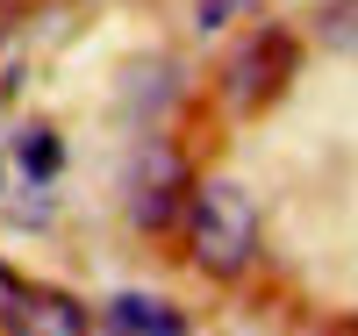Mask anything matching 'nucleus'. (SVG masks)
Here are the masks:
<instances>
[{
  "instance_id": "obj_1",
  "label": "nucleus",
  "mask_w": 358,
  "mask_h": 336,
  "mask_svg": "<svg viewBox=\"0 0 358 336\" xmlns=\"http://www.w3.org/2000/svg\"><path fill=\"white\" fill-rule=\"evenodd\" d=\"M187 236H194V265L215 272V279H236L258 258V207L236 179H208V187H187Z\"/></svg>"
},
{
  "instance_id": "obj_2",
  "label": "nucleus",
  "mask_w": 358,
  "mask_h": 336,
  "mask_svg": "<svg viewBox=\"0 0 358 336\" xmlns=\"http://www.w3.org/2000/svg\"><path fill=\"white\" fill-rule=\"evenodd\" d=\"M179 200H187V165H179L172 143H143V158L129 172V215L143 229H165L179 215Z\"/></svg>"
},
{
  "instance_id": "obj_3",
  "label": "nucleus",
  "mask_w": 358,
  "mask_h": 336,
  "mask_svg": "<svg viewBox=\"0 0 358 336\" xmlns=\"http://www.w3.org/2000/svg\"><path fill=\"white\" fill-rule=\"evenodd\" d=\"M101 329H115V336H179L187 315H179L172 300H158V293H115Z\"/></svg>"
},
{
  "instance_id": "obj_4",
  "label": "nucleus",
  "mask_w": 358,
  "mask_h": 336,
  "mask_svg": "<svg viewBox=\"0 0 358 336\" xmlns=\"http://www.w3.org/2000/svg\"><path fill=\"white\" fill-rule=\"evenodd\" d=\"M15 329H29V336H79V329H86V308H79L72 293H50V286H22Z\"/></svg>"
},
{
  "instance_id": "obj_5",
  "label": "nucleus",
  "mask_w": 358,
  "mask_h": 336,
  "mask_svg": "<svg viewBox=\"0 0 358 336\" xmlns=\"http://www.w3.org/2000/svg\"><path fill=\"white\" fill-rule=\"evenodd\" d=\"M22 172H36V179H50L57 172V143H50V129H22Z\"/></svg>"
},
{
  "instance_id": "obj_6",
  "label": "nucleus",
  "mask_w": 358,
  "mask_h": 336,
  "mask_svg": "<svg viewBox=\"0 0 358 336\" xmlns=\"http://www.w3.org/2000/svg\"><path fill=\"white\" fill-rule=\"evenodd\" d=\"M15 308H22V279L0 265V329H15Z\"/></svg>"
}]
</instances>
